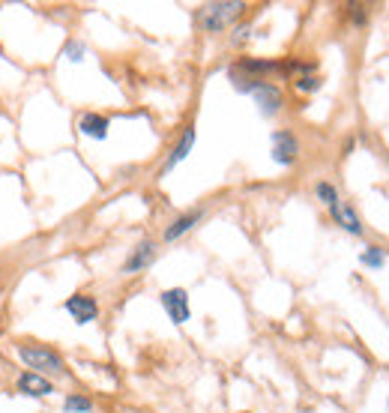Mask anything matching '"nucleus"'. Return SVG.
Masks as SVG:
<instances>
[{
    "label": "nucleus",
    "mask_w": 389,
    "mask_h": 413,
    "mask_svg": "<svg viewBox=\"0 0 389 413\" xmlns=\"http://www.w3.org/2000/svg\"><path fill=\"white\" fill-rule=\"evenodd\" d=\"M246 9V4L240 0H219V4H204L198 12V21L207 33H222L228 24L237 21V16Z\"/></svg>",
    "instance_id": "f257e3e1"
},
{
    "label": "nucleus",
    "mask_w": 389,
    "mask_h": 413,
    "mask_svg": "<svg viewBox=\"0 0 389 413\" xmlns=\"http://www.w3.org/2000/svg\"><path fill=\"white\" fill-rule=\"evenodd\" d=\"M18 357L28 362V369L36 374H66V366L52 347H40V345H21L18 347Z\"/></svg>",
    "instance_id": "f03ea898"
},
{
    "label": "nucleus",
    "mask_w": 389,
    "mask_h": 413,
    "mask_svg": "<svg viewBox=\"0 0 389 413\" xmlns=\"http://www.w3.org/2000/svg\"><path fill=\"white\" fill-rule=\"evenodd\" d=\"M162 306H165L168 318L174 323H186V321H189V297H186L183 287H171V291L162 294Z\"/></svg>",
    "instance_id": "7ed1b4c3"
},
{
    "label": "nucleus",
    "mask_w": 389,
    "mask_h": 413,
    "mask_svg": "<svg viewBox=\"0 0 389 413\" xmlns=\"http://www.w3.org/2000/svg\"><path fill=\"white\" fill-rule=\"evenodd\" d=\"M299 153V144L291 132H275L273 135V159L279 165H294V159Z\"/></svg>",
    "instance_id": "20e7f679"
},
{
    "label": "nucleus",
    "mask_w": 389,
    "mask_h": 413,
    "mask_svg": "<svg viewBox=\"0 0 389 413\" xmlns=\"http://www.w3.org/2000/svg\"><path fill=\"white\" fill-rule=\"evenodd\" d=\"M66 311H69V315L78 321V323H90V321H96V315H99V306H96L93 297L75 294V297L66 299Z\"/></svg>",
    "instance_id": "39448f33"
},
{
    "label": "nucleus",
    "mask_w": 389,
    "mask_h": 413,
    "mask_svg": "<svg viewBox=\"0 0 389 413\" xmlns=\"http://www.w3.org/2000/svg\"><path fill=\"white\" fill-rule=\"evenodd\" d=\"M255 99H258V105H261V111H263V114H275V111H279L282 108V93L279 90H275V87L273 84H267V81H261L258 87H255Z\"/></svg>",
    "instance_id": "423d86ee"
},
{
    "label": "nucleus",
    "mask_w": 389,
    "mask_h": 413,
    "mask_svg": "<svg viewBox=\"0 0 389 413\" xmlns=\"http://www.w3.org/2000/svg\"><path fill=\"white\" fill-rule=\"evenodd\" d=\"M18 390L28 393V395H52L54 386H52V381H48V378H42V374L24 371L21 378H18Z\"/></svg>",
    "instance_id": "0eeeda50"
},
{
    "label": "nucleus",
    "mask_w": 389,
    "mask_h": 413,
    "mask_svg": "<svg viewBox=\"0 0 389 413\" xmlns=\"http://www.w3.org/2000/svg\"><path fill=\"white\" fill-rule=\"evenodd\" d=\"M108 117L102 114H81L78 120V132L87 135V138H96V141H102V138H108Z\"/></svg>",
    "instance_id": "6e6552de"
},
{
    "label": "nucleus",
    "mask_w": 389,
    "mask_h": 413,
    "mask_svg": "<svg viewBox=\"0 0 389 413\" xmlns=\"http://www.w3.org/2000/svg\"><path fill=\"white\" fill-rule=\"evenodd\" d=\"M153 258H156V246L150 243V240H144V243L138 246L135 252L129 255L126 264H123V273H138V270H144V267H147Z\"/></svg>",
    "instance_id": "1a4fd4ad"
},
{
    "label": "nucleus",
    "mask_w": 389,
    "mask_h": 413,
    "mask_svg": "<svg viewBox=\"0 0 389 413\" xmlns=\"http://www.w3.org/2000/svg\"><path fill=\"white\" fill-rule=\"evenodd\" d=\"M333 219L342 225V228L347 231V234H362V225H359V219H357V213L350 210V204H345V201H335L333 207Z\"/></svg>",
    "instance_id": "9d476101"
},
{
    "label": "nucleus",
    "mask_w": 389,
    "mask_h": 413,
    "mask_svg": "<svg viewBox=\"0 0 389 413\" xmlns=\"http://www.w3.org/2000/svg\"><path fill=\"white\" fill-rule=\"evenodd\" d=\"M192 144H195V129L189 126V129H186V132H183V138H180V141H177V147H174V153H171V159L165 162V171H171V168H177V165H180V162H183L186 156H189V153H192Z\"/></svg>",
    "instance_id": "9b49d317"
},
{
    "label": "nucleus",
    "mask_w": 389,
    "mask_h": 413,
    "mask_svg": "<svg viewBox=\"0 0 389 413\" xmlns=\"http://www.w3.org/2000/svg\"><path fill=\"white\" fill-rule=\"evenodd\" d=\"M201 216H204V213H201V210H192V213H186V216H180V219L174 222L171 228L165 231V240H177V237H183L186 231H192L195 225L201 222Z\"/></svg>",
    "instance_id": "f8f14e48"
},
{
    "label": "nucleus",
    "mask_w": 389,
    "mask_h": 413,
    "mask_svg": "<svg viewBox=\"0 0 389 413\" xmlns=\"http://www.w3.org/2000/svg\"><path fill=\"white\" fill-rule=\"evenodd\" d=\"M66 413H90V398H84V395H69L66 398Z\"/></svg>",
    "instance_id": "ddd939ff"
},
{
    "label": "nucleus",
    "mask_w": 389,
    "mask_h": 413,
    "mask_svg": "<svg viewBox=\"0 0 389 413\" xmlns=\"http://www.w3.org/2000/svg\"><path fill=\"white\" fill-rule=\"evenodd\" d=\"M383 252H381V249H374V246H369L366 249V252H362V264H366V267H374V270H381L383 267Z\"/></svg>",
    "instance_id": "4468645a"
},
{
    "label": "nucleus",
    "mask_w": 389,
    "mask_h": 413,
    "mask_svg": "<svg viewBox=\"0 0 389 413\" xmlns=\"http://www.w3.org/2000/svg\"><path fill=\"white\" fill-rule=\"evenodd\" d=\"M318 198H321V201H323L326 207H333V204L338 201V192L333 189L330 183H318Z\"/></svg>",
    "instance_id": "2eb2a0df"
},
{
    "label": "nucleus",
    "mask_w": 389,
    "mask_h": 413,
    "mask_svg": "<svg viewBox=\"0 0 389 413\" xmlns=\"http://www.w3.org/2000/svg\"><path fill=\"white\" fill-rule=\"evenodd\" d=\"M297 87H299V90H318L321 81H318V78H309V75H306V78L297 81Z\"/></svg>",
    "instance_id": "dca6fc26"
},
{
    "label": "nucleus",
    "mask_w": 389,
    "mask_h": 413,
    "mask_svg": "<svg viewBox=\"0 0 389 413\" xmlns=\"http://www.w3.org/2000/svg\"><path fill=\"white\" fill-rule=\"evenodd\" d=\"M66 54H69V60H75V64H78V60L84 57V45H78V42H72V45L66 48Z\"/></svg>",
    "instance_id": "f3484780"
},
{
    "label": "nucleus",
    "mask_w": 389,
    "mask_h": 413,
    "mask_svg": "<svg viewBox=\"0 0 389 413\" xmlns=\"http://www.w3.org/2000/svg\"><path fill=\"white\" fill-rule=\"evenodd\" d=\"M249 33H252V28H240V30L234 33V42H246V40H249Z\"/></svg>",
    "instance_id": "a211bd4d"
}]
</instances>
